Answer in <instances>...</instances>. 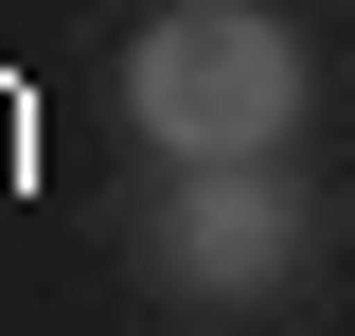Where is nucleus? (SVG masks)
<instances>
[{"label": "nucleus", "instance_id": "f257e3e1", "mask_svg": "<svg viewBox=\"0 0 355 336\" xmlns=\"http://www.w3.org/2000/svg\"><path fill=\"white\" fill-rule=\"evenodd\" d=\"M107 124L142 160H284L320 124V53L284 0H142L107 53Z\"/></svg>", "mask_w": 355, "mask_h": 336}, {"label": "nucleus", "instance_id": "f03ea898", "mask_svg": "<svg viewBox=\"0 0 355 336\" xmlns=\"http://www.w3.org/2000/svg\"><path fill=\"white\" fill-rule=\"evenodd\" d=\"M320 248H338V212L302 160H142L125 195V265L178 319H284L320 283Z\"/></svg>", "mask_w": 355, "mask_h": 336}]
</instances>
